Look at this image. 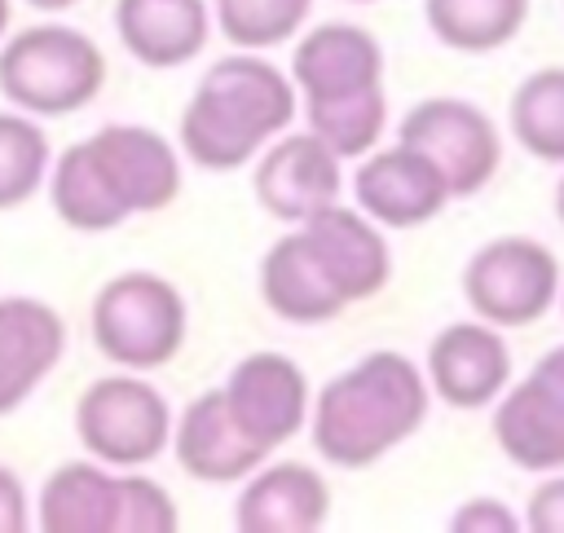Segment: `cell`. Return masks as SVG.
Listing matches in <instances>:
<instances>
[{"mask_svg":"<svg viewBox=\"0 0 564 533\" xmlns=\"http://www.w3.org/2000/svg\"><path fill=\"white\" fill-rule=\"evenodd\" d=\"M181 194L176 150L141 123H106L53 163L48 203L84 233H106L137 211H163Z\"/></svg>","mask_w":564,"mask_h":533,"instance_id":"6da1fadb","label":"cell"},{"mask_svg":"<svg viewBox=\"0 0 564 533\" xmlns=\"http://www.w3.org/2000/svg\"><path fill=\"white\" fill-rule=\"evenodd\" d=\"M427 401V379L405 352H366L317 392L313 449L344 471H361L423 427Z\"/></svg>","mask_w":564,"mask_h":533,"instance_id":"7a4b0ae2","label":"cell"},{"mask_svg":"<svg viewBox=\"0 0 564 533\" xmlns=\"http://www.w3.org/2000/svg\"><path fill=\"white\" fill-rule=\"evenodd\" d=\"M295 84L273 62L242 48L220 57L198 79L189 106L181 110V150L194 167L234 172L247 167L264 141L291 128L295 119Z\"/></svg>","mask_w":564,"mask_h":533,"instance_id":"3957f363","label":"cell"},{"mask_svg":"<svg viewBox=\"0 0 564 533\" xmlns=\"http://www.w3.org/2000/svg\"><path fill=\"white\" fill-rule=\"evenodd\" d=\"M291 84L304 97L308 132H317L339 159H361L388 123L383 48L357 22L313 26L291 57Z\"/></svg>","mask_w":564,"mask_h":533,"instance_id":"277c9868","label":"cell"},{"mask_svg":"<svg viewBox=\"0 0 564 533\" xmlns=\"http://www.w3.org/2000/svg\"><path fill=\"white\" fill-rule=\"evenodd\" d=\"M106 84V57L97 40L75 26L40 22L4 40L0 93L26 115H75Z\"/></svg>","mask_w":564,"mask_h":533,"instance_id":"5b68a950","label":"cell"},{"mask_svg":"<svg viewBox=\"0 0 564 533\" xmlns=\"http://www.w3.org/2000/svg\"><path fill=\"white\" fill-rule=\"evenodd\" d=\"M88 326L101 357H110L123 370H154L181 352L189 313L167 278L132 269L97 291Z\"/></svg>","mask_w":564,"mask_h":533,"instance_id":"8992f818","label":"cell"},{"mask_svg":"<svg viewBox=\"0 0 564 533\" xmlns=\"http://www.w3.org/2000/svg\"><path fill=\"white\" fill-rule=\"evenodd\" d=\"M75 432L97 463L145 467L167 449L172 410L154 383H145L137 374H106L79 392Z\"/></svg>","mask_w":564,"mask_h":533,"instance_id":"52a82bcc","label":"cell"},{"mask_svg":"<svg viewBox=\"0 0 564 533\" xmlns=\"http://www.w3.org/2000/svg\"><path fill=\"white\" fill-rule=\"evenodd\" d=\"M463 295L489 326H533L560 295V260L538 238H494L463 264Z\"/></svg>","mask_w":564,"mask_h":533,"instance_id":"ba28073f","label":"cell"},{"mask_svg":"<svg viewBox=\"0 0 564 533\" xmlns=\"http://www.w3.org/2000/svg\"><path fill=\"white\" fill-rule=\"evenodd\" d=\"M397 141L427 154L441 167L449 198H467V194L485 189L502 163V137H498L494 119L463 97L419 101L414 110H405Z\"/></svg>","mask_w":564,"mask_h":533,"instance_id":"9c48e42d","label":"cell"},{"mask_svg":"<svg viewBox=\"0 0 564 533\" xmlns=\"http://www.w3.org/2000/svg\"><path fill=\"white\" fill-rule=\"evenodd\" d=\"M494 440L520 471L564 467V344L542 352L533 370L498 401Z\"/></svg>","mask_w":564,"mask_h":533,"instance_id":"30bf717a","label":"cell"},{"mask_svg":"<svg viewBox=\"0 0 564 533\" xmlns=\"http://www.w3.org/2000/svg\"><path fill=\"white\" fill-rule=\"evenodd\" d=\"M251 189L273 220L300 225L339 203V154L317 132H278V141L256 154Z\"/></svg>","mask_w":564,"mask_h":533,"instance_id":"8fae6325","label":"cell"},{"mask_svg":"<svg viewBox=\"0 0 564 533\" xmlns=\"http://www.w3.org/2000/svg\"><path fill=\"white\" fill-rule=\"evenodd\" d=\"M511 383V348L489 322H454L427 348V388L454 410H485Z\"/></svg>","mask_w":564,"mask_h":533,"instance_id":"7c38bea8","label":"cell"},{"mask_svg":"<svg viewBox=\"0 0 564 533\" xmlns=\"http://www.w3.org/2000/svg\"><path fill=\"white\" fill-rule=\"evenodd\" d=\"M172 449L185 476L203 480V485H234L247 480L260 463H264V445L238 423L225 388H212L203 396H194L176 427H172Z\"/></svg>","mask_w":564,"mask_h":533,"instance_id":"4fadbf2b","label":"cell"},{"mask_svg":"<svg viewBox=\"0 0 564 533\" xmlns=\"http://www.w3.org/2000/svg\"><path fill=\"white\" fill-rule=\"evenodd\" d=\"M352 194H357V207L388 229H419V225L436 220L449 203V185H445L441 167L401 141L392 150L370 154L357 167Z\"/></svg>","mask_w":564,"mask_h":533,"instance_id":"5bb4252c","label":"cell"},{"mask_svg":"<svg viewBox=\"0 0 564 533\" xmlns=\"http://www.w3.org/2000/svg\"><path fill=\"white\" fill-rule=\"evenodd\" d=\"M225 396L264 449L286 445L308 418V379L286 352H247L229 370Z\"/></svg>","mask_w":564,"mask_h":533,"instance_id":"9a60e30c","label":"cell"},{"mask_svg":"<svg viewBox=\"0 0 564 533\" xmlns=\"http://www.w3.org/2000/svg\"><path fill=\"white\" fill-rule=\"evenodd\" d=\"M300 233H304L308 251L317 255V264L326 269V278L335 282V291L344 295V304L370 300L388 286L392 251H388L383 233L370 225V216L361 207L330 203L317 216L300 220Z\"/></svg>","mask_w":564,"mask_h":533,"instance_id":"2e32d148","label":"cell"},{"mask_svg":"<svg viewBox=\"0 0 564 533\" xmlns=\"http://www.w3.org/2000/svg\"><path fill=\"white\" fill-rule=\"evenodd\" d=\"M66 352V322L35 295L0 300V418L13 414Z\"/></svg>","mask_w":564,"mask_h":533,"instance_id":"e0dca14e","label":"cell"},{"mask_svg":"<svg viewBox=\"0 0 564 533\" xmlns=\"http://www.w3.org/2000/svg\"><path fill=\"white\" fill-rule=\"evenodd\" d=\"M330 515V485L308 463L256 467L238 493L234 524L242 533H313Z\"/></svg>","mask_w":564,"mask_h":533,"instance_id":"ac0fdd59","label":"cell"},{"mask_svg":"<svg viewBox=\"0 0 564 533\" xmlns=\"http://www.w3.org/2000/svg\"><path fill=\"white\" fill-rule=\"evenodd\" d=\"M212 13L203 0H115L119 44L154 70L185 66L207 44Z\"/></svg>","mask_w":564,"mask_h":533,"instance_id":"d6986e66","label":"cell"},{"mask_svg":"<svg viewBox=\"0 0 564 533\" xmlns=\"http://www.w3.org/2000/svg\"><path fill=\"white\" fill-rule=\"evenodd\" d=\"M260 295H264V308L282 322H295V326H322V322H335L348 304L344 295L335 291V282L326 278V269L317 264V255L308 251L304 233H286L278 238L264 260H260Z\"/></svg>","mask_w":564,"mask_h":533,"instance_id":"ffe728a7","label":"cell"},{"mask_svg":"<svg viewBox=\"0 0 564 533\" xmlns=\"http://www.w3.org/2000/svg\"><path fill=\"white\" fill-rule=\"evenodd\" d=\"M123 476H110L97 463H62L40 489V529L44 533H119Z\"/></svg>","mask_w":564,"mask_h":533,"instance_id":"44dd1931","label":"cell"},{"mask_svg":"<svg viewBox=\"0 0 564 533\" xmlns=\"http://www.w3.org/2000/svg\"><path fill=\"white\" fill-rule=\"evenodd\" d=\"M423 18L445 48L494 53L520 35L529 0H423Z\"/></svg>","mask_w":564,"mask_h":533,"instance_id":"7402d4cb","label":"cell"},{"mask_svg":"<svg viewBox=\"0 0 564 533\" xmlns=\"http://www.w3.org/2000/svg\"><path fill=\"white\" fill-rule=\"evenodd\" d=\"M511 137L542 163H564V66H542L511 93Z\"/></svg>","mask_w":564,"mask_h":533,"instance_id":"603a6c76","label":"cell"},{"mask_svg":"<svg viewBox=\"0 0 564 533\" xmlns=\"http://www.w3.org/2000/svg\"><path fill=\"white\" fill-rule=\"evenodd\" d=\"M313 0H216V26L229 44L238 48H273L286 44L304 18H308Z\"/></svg>","mask_w":564,"mask_h":533,"instance_id":"cb8c5ba5","label":"cell"},{"mask_svg":"<svg viewBox=\"0 0 564 533\" xmlns=\"http://www.w3.org/2000/svg\"><path fill=\"white\" fill-rule=\"evenodd\" d=\"M48 176V137L26 115H0V211L26 203Z\"/></svg>","mask_w":564,"mask_h":533,"instance_id":"d4e9b609","label":"cell"},{"mask_svg":"<svg viewBox=\"0 0 564 533\" xmlns=\"http://www.w3.org/2000/svg\"><path fill=\"white\" fill-rule=\"evenodd\" d=\"M176 502L172 493L150 476H123V502H119V533H172L176 529Z\"/></svg>","mask_w":564,"mask_h":533,"instance_id":"484cf974","label":"cell"},{"mask_svg":"<svg viewBox=\"0 0 564 533\" xmlns=\"http://www.w3.org/2000/svg\"><path fill=\"white\" fill-rule=\"evenodd\" d=\"M449 529L454 533H516L524 524H520V515L507 502H498V498H471V502H463L454 511Z\"/></svg>","mask_w":564,"mask_h":533,"instance_id":"4316f807","label":"cell"},{"mask_svg":"<svg viewBox=\"0 0 564 533\" xmlns=\"http://www.w3.org/2000/svg\"><path fill=\"white\" fill-rule=\"evenodd\" d=\"M520 524L533 533H564V476H551L529 493Z\"/></svg>","mask_w":564,"mask_h":533,"instance_id":"83f0119b","label":"cell"},{"mask_svg":"<svg viewBox=\"0 0 564 533\" xmlns=\"http://www.w3.org/2000/svg\"><path fill=\"white\" fill-rule=\"evenodd\" d=\"M26 529V493L22 480L0 467V533H22Z\"/></svg>","mask_w":564,"mask_h":533,"instance_id":"f1b7e54d","label":"cell"},{"mask_svg":"<svg viewBox=\"0 0 564 533\" xmlns=\"http://www.w3.org/2000/svg\"><path fill=\"white\" fill-rule=\"evenodd\" d=\"M26 4H35V9H48V13H62V9H70L75 0H26Z\"/></svg>","mask_w":564,"mask_h":533,"instance_id":"f546056e","label":"cell"},{"mask_svg":"<svg viewBox=\"0 0 564 533\" xmlns=\"http://www.w3.org/2000/svg\"><path fill=\"white\" fill-rule=\"evenodd\" d=\"M555 216H560V225H564V176H560V185H555Z\"/></svg>","mask_w":564,"mask_h":533,"instance_id":"4dcf8cb0","label":"cell"},{"mask_svg":"<svg viewBox=\"0 0 564 533\" xmlns=\"http://www.w3.org/2000/svg\"><path fill=\"white\" fill-rule=\"evenodd\" d=\"M9 31V0H0V35Z\"/></svg>","mask_w":564,"mask_h":533,"instance_id":"1f68e13d","label":"cell"},{"mask_svg":"<svg viewBox=\"0 0 564 533\" xmlns=\"http://www.w3.org/2000/svg\"><path fill=\"white\" fill-rule=\"evenodd\" d=\"M357 4H370V0H357Z\"/></svg>","mask_w":564,"mask_h":533,"instance_id":"d6a6232c","label":"cell"}]
</instances>
